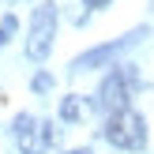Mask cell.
Masks as SVG:
<instances>
[{
	"label": "cell",
	"mask_w": 154,
	"mask_h": 154,
	"mask_svg": "<svg viewBox=\"0 0 154 154\" xmlns=\"http://www.w3.org/2000/svg\"><path fill=\"white\" fill-rule=\"evenodd\" d=\"M83 4H87V8H105L109 0H83Z\"/></svg>",
	"instance_id": "52a82bcc"
},
{
	"label": "cell",
	"mask_w": 154,
	"mask_h": 154,
	"mask_svg": "<svg viewBox=\"0 0 154 154\" xmlns=\"http://www.w3.org/2000/svg\"><path fill=\"white\" fill-rule=\"evenodd\" d=\"M15 143L23 154H45V147L53 143V128L23 113V117H15Z\"/></svg>",
	"instance_id": "3957f363"
},
{
	"label": "cell",
	"mask_w": 154,
	"mask_h": 154,
	"mask_svg": "<svg viewBox=\"0 0 154 154\" xmlns=\"http://www.w3.org/2000/svg\"><path fill=\"white\" fill-rule=\"evenodd\" d=\"M68 154H90V150H68Z\"/></svg>",
	"instance_id": "ba28073f"
},
{
	"label": "cell",
	"mask_w": 154,
	"mask_h": 154,
	"mask_svg": "<svg viewBox=\"0 0 154 154\" xmlns=\"http://www.w3.org/2000/svg\"><path fill=\"white\" fill-rule=\"evenodd\" d=\"M90 113V105L83 102V98H64V102H60V117L64 120H83Z\"/></svg>",
	"instance_id": "5b68a950"
},
{
	"label": "cell",
	"mask_w": 154,
	"mask_h": 154,
	"mask_svg": "<svg viewBox=\"0 0 154 154\" xmlns=\"http://www.w3.org/2000/svg\"><path fill=\"white\" fill-rule=\"evenodd\" d=\"M53 34H57V8L42 4L30 15V34H26V57L30 60H45L53 49Z\"/></svg>",
	"instance_id": "7a4b0ae2"
},
{
	"label": "cell",
	"mask_w": 154,
	"mask_h": 154,
	"mask_svg": "<svg viewBox=\"0 0 154 154\" xmlns=\"http://www.w3.org/2000/svg\"><path fill=\"white\" fill-rule=\"evenodd\" d=\"M105 139L120 150H139L147 143V124L135 109H120V113H109V124H105Z\"/></svg>",
	"instance_id": "6da1fadb"
},
{
	"label": "cell",
	"mask_w": 154,
	"mask_h": 154,
	"mask_svg": "<svg viewBox=\"0 0 154 154\" xmlns=\"http://www.w3.org/2000/svg\"><path fill=\"white\" fill-rule=\"evenodd\" d=\"M132 72H124V68H113L109 75H105V83H102V90H98V102H102V109H109V113H120V109H128V98H132Z\"/></svg>",
	"instance_id": "277c9868"
},
{
	"label": "cell",
	"mask_w": 154,
	"mask_h": 154,
	"mask_svg": "<svg viewBox=\"0 0 154 154\" xmlns=\"http://www.w3.org/2000/svg\"><path fill=\"white\" fill-rule=\"evenodd\" d=\"M49 87H53L49 75H38V79H34V90H49Z\"/></svg>",
	"instance_id": "8992f818"
}]
</instances>
